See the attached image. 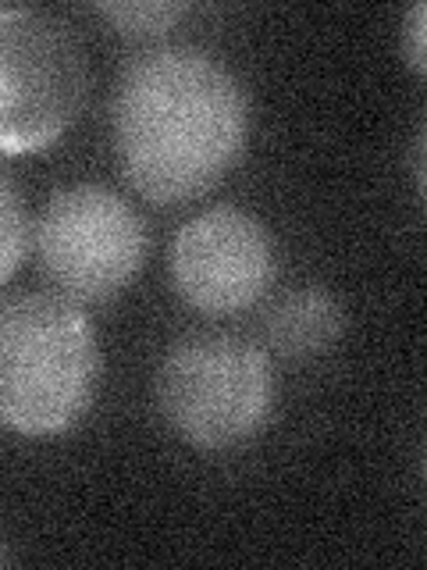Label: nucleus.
Returning <instances> with one entry per match:
<instances>
[{
	"label": "nucleus",
	"mask_w": 427,
	"mask_h": 570,
	"mask_svg": "<svg viewBox=\"0 0 427 570\" xmlns=\"http://www.w3.org/2000/svg\"><path fill=\"white\" fill-rule=\"evenodd\" d=\"M86 53L61 18L32 8L0 11V154L53 147L86 104Z\"/></svg>",
	"instance_id": "20e7f679"
},
{
	"label": "nucleus",
	"mask_w": 427,
	"mask_h": 570,
	"mask_svg": "<svg viewBox=\"0 0 427 570\" xmlns=\"http://www.w3.org/2000/svg\"><path fill=\"white\" fill-rule=\"evenodd\" d=\"M275 275V239L249 210L210 207L178 228L171 282L192 311L210 317L242 314L267 296Z\"/></svg>",
	"instance_id": "423d86ee"
},
{
	"label": "nucleus",
	"mask_w": 427,
	"mask_h": 570,
	"mask_svg": "<svg viewBox=\"0 0 427 570\" xmlns=\"http://www.w3.org/2000/svg\"><path fill=\"white\" fill-rule=\"evenodd\" d=\"M147 222L103 186H68L50 196L36 222V257L43 275L71 303L121 296L147 264Z\"/></svg>",
	"instance_id": "39448f33"
},
{
	"label": "nucleus",
	"mask_w": 427,
	"mask_h": 570,
	"mask_svg": "<svg viewBox=\"0 0 427 570\" xmlns=\"http://www.w3.org/2000/svg\"><path fill=\"white\" fill-rule=\"evenodd\" d=\"M346 332V311L328 289L320 285H302L275 303L267 317V338L281 356L292 361H310V356L328 353Z\"/></svg>",
	"instance_id": "0eeeda50"
},
{
	"label": "nucleus",
	"mask_w": 427,
	"mask_h": 570,
	"mask_svg": "<svg viewBox=\"0 0 427 570\" xmlns=\"http://www.w3.org/2000/svg\"><path fill=\"white\" fill-rule=\"evenodd\" d=\"M100 346L89 314L58 293L0 307V428L22 439L71 432L97 400Z\"/></svg>",
	"instance_id": "f03ea898"
},
{
	"label": "nucleus",
	"mask_w": 427,
	"mask_h": 570,
	"mask_svg": "<svg viewBox=\"0 0 427 570\" xmlns=\"http://www.w3.org/2000/svg\"><path fill=\"white\" fill-rule=\"evenodd\" d=\"M157 406L196 450H236L271 417V356L239 335H189L160 361Z\"/></svg>",
	"instance_id": "7ed1b4c3"
},
{
	"label": "nucleus",
	"mask_w": 427,
	"mask_h": 570,
	"mask_svg": "<svg viewBox=\"0 0 427 570\" xmlns=\"http://www.w3.org/2000/svg\"><path fill=\"white\" fill-rule=\"evenodd\" d=\"M97 11L125 36H157L175 29L189 8L178 0H142V4L136 0V4H100Z\"/></svg>",
	"instance_id": "1a4fd4ad"
},
{
	"label": "nucleus",
	"mask_w": 427,
	"mask_h": 570,
	"mask_svg": "<svg viewBox=\"0 0 427 570\" xmlns=\"http://www.w3.org/2000/svg\"><path fill=\"white\" fill-rule=\"evenodd\" d=\"M0 563H4V549H0Z\"/></svg>",
	"instance_id": "9b49d317"
},
{
	"label": "nucleus",
	"mask_w": 427,
	"mask_h": 570,
	"mask_svg": "<svg viewBox=\"0 0 427 570\" xmlns=\"http://www.w3.org/2000/svg\"><path fill=\"white\" fill-rule=\"evenodd\" d=\"M246 142V86L214 53L160 47L125 71L115 97V150L147 200H200L239 165Z\"/></svg>",
	"instance_id": "f257e3e1"
},
{
	"label": "nucleus",
	"mask_w": 427,
	"mask_h": 570,
	"mask_svg": "<svg viewBox=\"0 0 427 570\" xmlns=\"http://www.w3.org/2000/svg\"><path fill=\"white\" fill-rule=\"evenodd\" d=\"M29 249V218L18 189L0 175V285H8L11 275L22 267Z\"/></svg>",
	"instance_id": "6e6552de"
},
{
	"label": "nucleus",
	"mask_w": 427,
	"mask_h": 570,
	"mask_svg": "<svg viewBox=\"0 0 427 570\" xmlns=\"http://www.w3.org/2000/svg\"><path fill=\"white\" fill-rule=\"evenodd\" d=\"M424 26H427V8L417 4L409 11V26H406V61L417 76H424V68H427V61H424V32L427 29Z\"/></svg>",
	"instance_id": "9d476101"
}]
</instances>
